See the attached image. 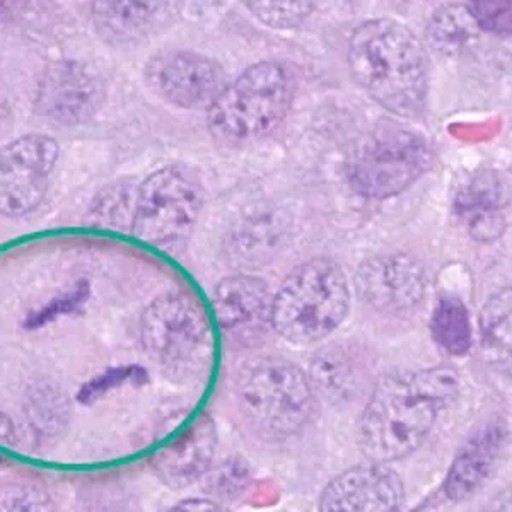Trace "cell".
Masks as SVG:
<instances>
[{
    "label": "cell",
    "instance_id": "2e32d148",
    "mask_svg": "<svg viewBox=\"0 0 512 512\" xmlns=\"http://www.w3.org/2000/svg\"><path fill=\"white\" fill-rule=\"evenodd\" d=\"M509 204L511 192L506 176L485 169L461 185L453 209L466 233L477 241L489 243L506 233Z\"/></svg>",
    "mask_w": 512,
    "mask_h": 512
},
{
    "label": "cell",
    "instance_id": "7402d4cb",
    "mask_svg": "<svg viewBox=\"0 0 512 512\" xmlns=\"http://www.w3.org/2000/svg\"><path fill=\"white\" fill-rule=\"evenodd\" d=\"M480 332L485 349L511 354V289L490 297L480 316Z\"/></svg>",
    "mask_w": 512,
    "mask_h": 512
},
{
    "label": "cell",
    "instance_id": "1f68e13d",
    "mask_svg": "<svg viewBox=\"0 0 512 512\" xmlns=\"http://www.w3.org/2000/svg\"><path fill=\"white\" fill-rule=\"evenodd\" d=\"M7 466V461L4 460V458H2V456H0V470H4V468H6Z\"/></svg>",
    "mask_w": 512,
    "mask_h": 512
},
{
    "label": "cell",
    "instance_id": "ba28073f",
    "mask_svg": "<svg viewBox=\"0 0 512 512\" xmlns=\"http://www.w3.org/2000/svg\"><path fill=\"white\" fill-rule=\"evenodd\" d=\"M429 142L395 122L381 123L359 142L350 161V183L371 200L396 197L432 168Z\"/></svg>",
    "mask_w": 512,
    "mask_h": 512
},
{
    "label": "cell",
    "instance_id": "7a4b0ae2",
    "mask_svg": "<svg viewBox=\"0 0 512 512\" xmlns=\"http://www.w3.org/2000/svg\"><path fill=\"white\" fill-rule=\"evenodd\" d=\"M350 72L371 98L398 117L422 115L429 94V60L419 38L395 19L361 24L349 41Z\"/></svg>",
    "mask_w": 512,
    "mask_h": 512
},
{
    "label": "cell",
    "instance_id": "d6986e66",
    "mask_svg": "<svg viewBox=\"0 0 512 512\" xmlns=\"http://www.w3.org/2000/svg\"><path fill=\"white\" fill-rule=\"evenodd\" d=\"M434 342L449 355L468 354L473 345V326L470 311L460 297L441 296L431 316Z\"/></svg>",
    "mask_w": 512,
    "mask_h": 512
},
{
    "label": "cell",
    "instance_id": "cb8c5ba5",
    "mask_svg": "<svg viewBox=\"0 0 512 512\" xmlns=\"http://www.w3.org/2000/svg\"><path fill=\"white\" fill-rule=\"evenodd\" d=\"M245 4L274 30H296L313 11V0H245Z\"/></svg>",
    "mask_w": 512,
    "mask_h": 512
},
{
    "label": "cell",
    "instance_id": "f546056e",
    "mask_svg": "<svg viewBox=\"0 0 512 512\" xmlns=\"http://www.w3.org/2000/svg\"><path fill=\"white\" fill-rule=\"evenodd\" d=\"M16 443V429L12 420L6 414L0 412V444L2 446H12Z\"/></svg>",
    "mask_w": 512,
    "mask_h": 512
},
{
    "label": "cell",
    "instance_id": "8992f818",
    "mask_svg": "<svg viewBox=\"0 0 512 512\" xmlns=\"http://www.w3.org/2000/svg\"><path fill=\"white\" fill-rule=\"evenodd\" d=\"M146 354L178 378L204 373L214 355V330L202 301L190 292H171L147 306L140 318Z\"/></svg>",
    "mask_w": 512,
    "mask_h": 512
},
{
    "label": "cell",
    "instance_id": "5bb4252c",
    "mask_svg": "<svg viewBox=\"0 0 512 512\" xmlns=\"http://www.w3.org/2000/svg\"><path fill=\"white\" fill-rule=\"evenodd\" d=\"M403 504L405 487L400 475L371 461L332 478L318 501L323 512H395Z\"/></svg>",
    "mask_w": 512,
    "mask_h": 512
},
{
    "label": "cell",
    "instance_id": "603a6c76",
    "mask_svg": "<svg viewBox=\"0 0 512 512\" xmlns=\"http://www.w3.org/2000/svg\"><path fill=\"white\" fill-rule=\"evenodd\" d=\"M89 296H91V287L88 282L79 280L69 291L60 292L59 296L52 297L47 303L41 304L40 308L28 313L24 318L23 326L26 330H38L50 325L53 321L81 313L84 306L88 304Z\"/></svg>",
    "mask_w": 512,
    "mask_h": 512
},
{
    "label": "cell",
    "instance_id": "7c38bea8",
    "mask_svg": "<svg viewBox=\"0 0 512 512\" xmlns=\"http://www.w3.org/2000/svg\"><path fill=\"white\" fill-rule=\"evenodd\" d=\"M146 77L154 93L183 110H207L226 86L221 65L190 50L159 53L147 64Z\"/></svg>",
    "mask_w": 512,
    "mask_h": 512
},
{
    "label": "cell",
    "instance_id": "f1b7e54d",
    "mask_svg": "<svg viewBox=\"0 0 512 512\" xmlns=\"http://www.w3.org/2000/svg\"><path fill=\"white\" fill-rule=\"evenodd\" d=\"M171 511H226V507H222L219 502L209 501V499H185L171 507Z\"/></svg>",
    "mask_w": 512,
    "mask_h": 512
},
{
    "label": "cell",
    "instance_id": "4dcf8cb0",
    "mask_svg": "<svg viewBox=\"0 0 512 512\" xmlns=\"http://www.w3.org/2000/svg\"><path fill=\"white\" fill-rule=\"evenodd\" d=\"M23 6L24 0H0V19L16 18Z\"/></svg>",
    "mask_w": 512,
    "mask_h": 512
},
{
    "label": "cell",
    "instance_id": "9a60e30c",
    "mask_svg": "<svg viewBox=\"0 0 512 512\" xmlns=\"http://www.w3.org/2000/svg\"><path fill=\"white\" fill-rule=\"evenodd\" d=\"M217 449L216 422L202 414L185 431L152 456V470L171 489L190 487L214 465Z\"/></svg>",
    "mask_w": 512,
    "mask_h": 512
},
{
    "label": "cell",
    "instance_id": "484cf974",
    "mask_svg": "<svg viewBox=\"0 0 512 512\" xmlns=\"http://www.w3.org/2000/svg\"><path fill=\"white\" fill-rule=\"evenodd\" d=\"M248 478H250V472L245 463L229 460L219 468H210L209 472L205 473L200 480L204 482L207 494L233 499L236 495L241 494V490L245 489Z\"/></svg>",
    "mask_w": 512,
    "mask_h": 512
},
{
    "label": "cell",
    "instance_id": "4fadbf2b",
    "mask_svg": "<svg viewBox=\"0 0 512 512\" xmlns=\"http://www.w3.org/2000/svg\"><path fill=\"white\" fill-rule=\"evenodd\" d=\"M272 292L267 282L253 275H231L212 292L217 325L233 344L251 345L272 328Z\"/></svg>",
    "mask_w": 512,
    "mask_h": 512
},
{
    "label": "cell",
    "instance_id": "52a82bcc",
    "mask_svg": "<svg viewBox=\"0 0 512 512\" xmlns=\"http://www.w3.org/2000/svg\"><path fill=\"white\" fill-rule=\"evenodd\" d=\"M204 207V188L192 171L164 166L147 176L135 193L130 231L161 250L187 245Z\"/></svg>",
    "mask_w": 512,
    "mask_h": 512
},
{
    "label": "cell",
    "instance_id": "d4e9b609",
    "mask_svg": "<svg viewBox=\"0 0 512 512\" xmlns=\"http://www.w3.org/2000/svg\"><path fill=\"white\" fill-rule=\"evenodd\" d=\"M147 373L139 366L110 367L103 373L96 374L88 383L81 386L77 393V402L81 405H93L103 400L111 391L120 390L123 386H140L147 383Z\"/></svg>",
    "mask_w": 512,
    "mask_h": 512
},
{
    "label": "cell",
    "instance_id": "6da1fadb",
    "mask_svg": "<svg viewBox=\"0 0 512 512\" xmlns=\"http://www.w3.org/2000/svg\"><path fill=\"white\" fill-rule=\"evenodd\" d=\"M458 393L460 378L449 367L405 371L381 379L359 424L364 458L390 465L414 454Z\"/></svg>",
    "mask_w": 512,
    "mask_h": 512
},
{
    "label": "cell",
    "instance_id": "44dd1931",
    "mask_svg": "<svg viewBox=\"0 0 512 512\" xmlns=\"http://www.w3.org/2000/svg\"><path fill=\"white\" fill-rule=\"evenodd\" d=\"M427 31L432 47L453 55L477 36L478 24L468 7L448 6L434 14Z\"/></svg>",
    "mask_w": 512,
    "mask_h": 512
},
{
    "label": "cell",
    "instance_id": "ffe728a7",
    "mask_svg": "<svg viewBox=\"0 0 512 512\" xmlns=\"http://www.w3.org/2000/svg\"><path fill=\"white\" fill-rule=\"evenodd\" d=\"M308 378L315 395L320 393L328 402L349 398L355 386L354 366L338 347H328L316 354Z\"/></svg>",
    "mask_w": 512,
    "mask_h": 512
},
{
    "label": "cell",
    "instance_id": "4316f807",
    "mask_svg": "<svg viewBox=\"0 0 512 512\" xmlns=\"http://www.w3.org/2000/svg\"><path fill=\"white\" fill-rule=\"evenodd\" d=\"M135 193L130 185H115L103 197L99 198V205H94L96 219L106 222L110 226H117V222L128 219L132 224L134 214Z\"/></svg>",
    "mask_w": 512,
    "mask_h": 512
},
{
    "label": "cell",
    "instance_id": "30bf717a",
    "mask_svg": "<svg viewBox=\"0 0 512 512\" xmlns=\"http://www.w3.org/2000/svg\"><path fill=\"white\" fill-rule=\"evenodd\" d=\"M422 263L408 253H381L367 258L355 274V291L367 308L384 316L410 315L427 292Z\"/></svg>",
    "mask_w": 512,
    "mask_h": 512
},
{
    "label": "cell",
    "instance_id": "83f0119b",
    "mask_svg": "<svg viewBox=\"0 0 512 512\" xmlns=\"http://www.w3.org/2000/svg\"><path fill=\"white\" fill-rule=\"evenodd\" d=\"M50 499L43 490L28 485L0 487V511H45Z\"/></svg>",
    "mask_w": 512,
    "mask_h": 512
},
{
    "label": "cell",
    "instance_id": "3957f363",
    "mask_svg": "<svg viewBox=\"0 0 512 512\" xmlns=\"http://www.w3.org/2000/svg\"><path fill=\"white\" fill-rule=\"evenodd\" d=\"M234 395L243 419L268 441L297 436L315 412L308 374L284 357H258L239 367Z\"/></svg>",
    "mask_w": 512,
    "mask_h": 512
},
{
    "label": "cell",
    "instance_id": "8fae6325",
    "mask_svg": "<svg viewBox=\"0 0 512 512\" xmlns=\"http://www.w3.org/2000/svg\"><path fill=\"white\" fill-rule=\"evenodd\" d=\"M105 98V82L98 70L79 60H55L41 74L35 106L50 122L76 127L93 120Z\"/></svg>",
    "mask_w": 512,
    "mask_h": 512
},
{
    "label": "cell",
    "instance_id": "ac0fdd59",
    "mask_svg": "<svg viewBox=\"0 0 512 512\" xmlns=\"http://www.w3.org/2000/svg\"><path fill=\"white\" fill-rule=\"evenodd\" d=\"M175 0H93L91 18L101 38L113 45L144 40L168 18Z\"/></svg>",
    "mask_w": 512,
    "mask_h": 512
},
{
    "label": "cell",
    "instance_id": "e0dca14e",
    "mask_svg": "<svg viewBox=\"0 0 512 512\" xmlns=\"http://www.w3.org/2000/svg\"><path fill=\"white\" fill-rule=\"evenodd\" d=\"M507 441V425L504 420H492L480 425L466 437L465 443L454 454L444 480L443 492L448 501L463 502L482 489L494 472L504 444Z\"/></svg>",
    "mask_w": 512,
    "mask_h": 512
},
{
    "label": "cell",
    "instance_id": "277c9868",
    "mask_svg": "<svg viewBox=\"0 0 512 512\" xmlns=\"http://www.w3.org/2000/svg\"><path fill=\"white\" fill-rule=\"evenodd\" d=\"M350 289L344 270L318 256L297 265L272 297L270 323L294 345H311L332 335L349 315Z\"/></svg>",
    "mask_w": 512,
    "mask_h": 512
},
{
    "label": "cell",
    "instance_id": "5b68a950",
    "mask_svg": "<svg viewBox=\"0 0 512 512\" xmlns=\"http://www.w3.org/2000/svg\"><path fill=\"white\" fill-rule=\"evenodd\" d=\"M292 98L289 70L277 62H258L217 94L207 108V127L224 146H245L279 127Z\"/></svg>",
    "mask_w": 512,
    "mask_h": 512
},
{
    "label": "cell",
    "instance_id": "9c48e42d",
    "mask_svg": "<svg viewBox=\"0 0 512 512\" xmlns=\"http://www.w3.org/2000/svg\"><path fill=\"white\" fill-rule=\"evenodd\" d=\"M59 158V142L45 134L21 135L0 147V216L23 217L38 209Z\"/></svg>",
    "mask_w": 512,
    "mask_h": 512
}]
</instances>
